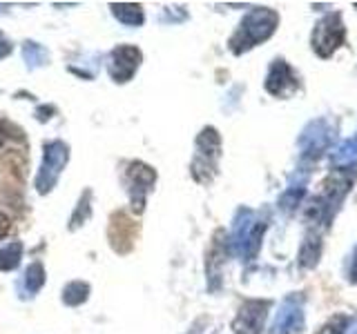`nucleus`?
I'll return each instance as SVG.
<instances>
[{"label":"nucleus","instance_id":"obj_1","mask_svg":"<svg viewBox=\"0 0 357 334\" xmlns=\"http://www.w3.org/2000/svg\"><path fill=\"white\" fill-rule=\"evenodd\" d=\"M279 25V14L275 9L268 7H257L250 14H245V18L239 22L237 31L232 33L230 38V51L232 54H243L252 49L255 45H259L264 40H268L275 33Z\"/></svg>","mask_w":357,"mask_h":334},{"label":"nucleus","instance_id":"obj_2","mask_svg":"<svg viewBox=\"0 0 357 334\" xmlns=\"http://www.w3.org/2000/svg\"><path fill=\"white\" fill-rule=\"evenodd\" d=\"M221 156V138L215 127H206L197 138V154L192 161V176L197 183H210L217 174V161Z\"/></svg>","mask_w":357,"mask_h":334},{"label":"nucleus","instance_id":"obj_3","mask_svg":"<svg viewBox=\"0 0 357 334\" xmlns=\"http://www.w3.org/2000/svg\"><path fill=\"white\" fill-rule=\"evenodd\" d=\"M67 161H70V148L63 141H50L43 148V163L36 176V189L38 194H50L56 181H59L61 172L65 170Z\"/></svg>","mask_w":357,"mask_h":334},{"label":"nucleus","instance_id":"obj_4","mask_svg":"<svg viewBox=\"0 0 357 334\" xmlns=\"http://www.w3.org/2000/svg\"><path fill=\"white\" fill-rule=\"evenodd\" d=\"M344 38H346V29H344L340 14H328L317 22L315 29H312V36H310L312 51H315L319 58H328V56H333L342 47Z\"/></svg>","mask_w":357,"mask_h":334},{"label":"nucleus","instance_id":"obj_5","mask_svg":"<svg viewBox=\"0 0 357 334\" xmlns=\"http://www.w3.org/2000/svg\"><path fill=\"white\" fill-rule=\"evenodd\" d=\"M143 61V54L134 45H119L116 49H112L109 54V65L107 72L114 83H128L130 78L137 74L139 65Z\"/></svg>","mask_w":357,"mask_h":334},{"label":"nucleus","instance_id":"obj_6","mask_svg":"<svg viewBox=\"0 0 357 334\" xmlns=\"http://www.w3.org/2000/svg\"><path fill=\"white\" fill-rule=\"evenodd\" d=\"M156 181V172L150 165H145L141 161H134L128 167V194L132 198V207L134 212H143L145 205V196L152 189Z\"/></svg>","mask_w":357,"mask_h":334},{"label":"nucleus","instance_id":"obj_7","mask_svg":"<svg viewBox=\"0 0 357 334\" xmlns=\"http://www.w3.org/2000/svg\"><path fill=\"white\" fill-rule=\"evenodd\" d=\"M268 301H245L237 319L232 321V330L237 334H261Z\"/></svg>","mask_w":357,"mask_h":334},{"label":"nucleus","instance_id":"obj_8","mask_svg":"<svg viewBox=\"0 0 357 334\" xmlns=\"http://www.w3.org/2000/svg\"><path fill=\"white\" fill-rule=\"evenodd\" d=\"M266 89L273 96H288L297 89V76L288 67L286 61H275L266 76Z\"/></svg>","mask_w":357,"mask_h":334},{"label":"nucleus","instance_id":"obj_9","mask_svg":"<svg viewBox=\"0 0 357 334\" xmlns=\"http://www.w3.org/2000/svg\"><path fill=\"white\" fill-rule=\"evenodd\" d=\"M301 326H304L301 303H297V299H286L273 326V334H297Z\"/></svg>","mask_w":357,"mask_h":334},{"label":"nucleus","instance_id":"obj_10","mask_svg":"<svg viewBox=\"0 0 357 334\" xmlns=\"http://www.w3.org/2000/svg\"><path fill=\"white\" fill-rule=\"evenodd\" d=\"M112 14L119 22L128 27H141L143 25V9L137 3H112Z\"/></svg>","mask_w":357,"mask_h":334},{"label":"nucleus","instance_id":"obj_11","mask_svg":"<svg viewBox=\"0 0 357 334\" xmlns=\"http://www.w3.org/2000/svg\"><path fill=\"white\" fill-rule=\"evenodd\" d=\"M22 61L27 63L29 70H36V67H43L50 63V51L43 47V45L27 40L22 42Z\"/></svg>","mask_w":357,"mask_h":334},{"label":"nucleus","instance_id":"obj_12","mask_svg":"<svg viewBox=\"0 0 357 334\" xmlns=\"http://www.w3.org/2000/svg\"><path fill=\"white\" fill-rule=\"evenodd\" d=\"M43 285H45V267L40 263L27 265L25 276H22V289H25V296H33Z\"/></svg>","mask_w":357,"mask_h":334},{"label":"nucleus","instance_id":"obj_13","mask_svg":"<svg viewBox=\"0 0 357 334\" xmlns=\"http://www.w3.org/2000/svg\"><path fill=\"white\" fill-rule=\"evenodd\" d=\"M87 296H89V285L85 281H72V283H67L63 289L65 305H72V308L85 303Z\"/></svg>","mask_w":357,"mask_h":334},{"label":"nucleus","instance_id":"obj_14","mask_svg":"<svg viewBox=\"0 0 357 334\" xmlns=\"http://www.w3.org/2000/svg\"><path fill=\"white\" fill-rule=\"evenodd\" d=\"M22 259V243L20 241H14L5 245V248H0V272H9L18 267Z\"/></svg>","mask_w":357,"mask_h":334},{"label":"nucleus","instance_id":"obj_15","mask_svg":"<svg viewBox=\"0 0 357 334\" xmlns=\"http://www.w3.org/2000/svg\"><path fill=\"white\" fill-rule=\"evenodd\" d=\"M89 200H92V192H89V189H85L81 200H78L76 209H74V214H72L70 230H78L89 218V214H92V205H89Z\"/></svg>","mask_w":357,"mask_h":334},{"label":"nucleus","instance_id":"obj_16","mask_svg":"<svg viewBox=\"0 0 357 334\" xmlns=\"http://www.w3.org/2000/svg\"><path fill=\"white\" fill-rule=\"evenodd\" d=\"M346 326H349V317L337 315L335 319H331L328 323H324V326L317 330V334H344Z\"/></svg>","mask_w":357,"mask_h":334},{"label":"nucleus","instance_id":"obj_17","mask_svg":"<svg viewBox=\"0 0 357 334\" xmlns=\"http://www.w3.org/2000/svg\"><path fill=\"white\" fill-rule=\"evenodd\" d=\"M11 230V223H9V216L5 214V212H0V239L5 237V234Z\"/></svg>","mask_w":357,"mask_h":334},{"label":"nucleus","instance_id":"obj_18","mask_svg":"<svg viewBox=\"0 0 357 334\" xmlns=\"http://www.w3.org/2000/svg\"><path fill=\"white\" fill-rule=\"evenodd\" d=\"M9 54H11V45H9V40L3 38V33H0V58H5Z\"/></svg>","mask_w":357,"mask_h":334},{"label":"nucleus","instance_id":"obj_19","mask_svg":"<svg viewBox=\"0 0 357 334\" xmlns=\"http://www.w3.org/2000/svg\"><path fill=\"white\" fill-rule=\"evenodd\" d=\"M351 281L357 283V248L353 252V261H351Z\"/></svg>","mask_w":357,"mask_h":334},{"label":"nucleus","instance_id":"obj_20","mask_svg":"<svg viewBox=\"0 0 357 334\" xmlns=\"http://www.w3.org/2000/svg\"><path fill=\"white\" fill-rule=\"evenodd\" d=\"M5 145V122L0 120V148Z\"/></svg>","mask_w":357,"mask_h":334}]
</instances>
